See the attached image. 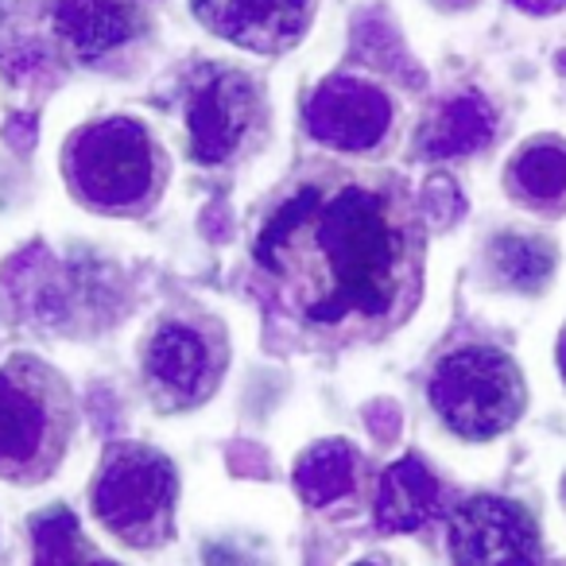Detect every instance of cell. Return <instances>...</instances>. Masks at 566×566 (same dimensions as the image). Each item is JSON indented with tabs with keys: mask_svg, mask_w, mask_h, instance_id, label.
<instances>
[{
	"mask_svg": "<svg viewBox=\"0 0 566 566\" xmlns=\"http://www.w3.org/2000/svg\"><path fill=\"white\" fill-rule=\"evenodd\" d=\"M249 252L272 311L318 346L388 338L423 295V221L388 171L300 175L264 210Z\"/></svg>",
	"mask_w": 566,
	"mask_h": 566,
	"instance_id": "obj_1",
	"label": "cell"
},
{
	"mask_svg": "<svg viewBox=\"0 0 566 566\" xmlns=\"http://www.w3.org/2000/svg\"><path fill=\"white\" fill-rule=\"evenodd\" d=\"M78 431V400L66 377L35 354L0 361V481L43 485L59 473Z\"/></svg>",
	"mask_w": 566,
	"mask_h": 566,
	"instance_id": "obj_2",
	"label": "cell"
},
{
	"mask_svg": "<svg viewBox=\"0 0 566 566\" xmlns=\"http://www.w3.org/2000/svg\"><path fill=\"white\" fill-rule=\"evenodd\" d=\"M179 470L144 442H113L90 481V512L128 551H159L175 539Z\"/></svg>",
	"mask_w": 566,
	"mask_h": 566,
	"instance_id": "obj_3",
	"label": "cell"
},
{
	"mask_svg": "<svg viewBox=\"0 0 566 566\" xmlns=\"http://www.w3.org/2000/svg\"><path fill=\"white\" fill-rule=\"evenodd\" d=\"M74 195L102 213H144L164 190V148L133 117L82 128L63 164Z\"/></svg>",
	"mask_w": 566,
	"mask_h": 566,
	"instance_id": "obj_4",
	"label": "cell"
},
{
	"mask_svg": "<svg viewBox=\"0 0 566 566\" xmlns=\"http://www.w3.org/2000/svg\"><path fill=\"white\" fill-rule=\"evenodd\" d=\"M434 416L465 442L501 439L527 408L520 365L496 346H458L434 365L427 385Z\"/></svg>",
	"mask_w": 566,
	"mask_h": 566,
	"instance_id": "obj_5",
	"label": "cell"
},
{
	"mask_svg": "<svg viewBox=\"0 0 566 566\" xmlns=\"http://www.w3.org/2000/svg\"><path fill=\"white\" fill-rule=\"evenodd\" d=\"M226 331L198 311L156 318L140 349V380L156 411H195L218 392L226 377Z\"/></svg>",
	"mask_w": 566,
	"mask_h": 566,
	"instance_id": "obj_6",
	"label": "cell"
},
{
	"mask_svg": "<svg viewBox=\"0 0 566 566\" xmlns=\"http://www.w3.org/2000/svg\"><path fill=\"white\" fill-rule=\"evenodd\" d=\"M454 566H547L535 516L512 496L478 493L450 512Z\"/></svg>",
	"mask_w": 566,
	"mask_h": 566,
	"instance_id": "obj_7",
	"label": "cell"
},
{
	"mask_svg": "<svg viewBox=\"0 0 566 566\" xmlns=\"http://www.w3.org/2000/svg\"><path fill=\"white\" fill-rule=\"evenodd\" d=\"M260 120V90L241 71H206L187 97V136L198 164H226Z\"/></svg>",
	"mask_w": 566,
	"mask_h": 566,
	"instance_id": "obj_8",
	"label": "cell"
},
{
	"mask_svg": "<svg viewBox=\"0 0 566 566\" xmlns=\"http://www.w3.org/2000/svg\"><path fill=\"white\" fill-rule=\"evenodd\" d=\"M307 128L338 151H373L392 133V97L369 78L334 74L311 94Z\"/></svg>",
	"mask_w": 566,
	"mask_h": 566,
	"instance_id": "obj_9",
	"label": "cell"
},
{
	"mask_svg": "<svg viewBox=\"0 0 566 566\" xmlns=\"http://www.w3.org/2000/svg\"><path fill=\"white\" fill-rule=\"evenodd\" d=\"M210 32L244 51H287L303 40L315 0H190Z\"/></svg>",
	"mask_w": 566,
	"mask_h": 566,
	"instance_id": "obj_10",
	"label": "cell"
},
{
	"mask_svg": "<svg viewBox=\"0 0 566 566\" xmlns=\"http://www.w3.org/2000/svg\"><path fill=\"white\" fill-rule=\"evenodd\" d=\"M439 512H442V485L423 465V458L408 454L380 473L377 501H373V520H377L380 532L388 535L419 532Z\"/></svg>",
	"mask_w": 566,
	"mask_h": 566,
	"instance_id": "obj_11",
	"label": "cell"
},
{
	"mask_svg": "<svg viewBox=\"0 0 566 566\" xmlns=\"http://www.w3.org/2000/svg\"><path fill=\"white\" fill-rule=\"evenodd\" d=\"M140 20L125 0H59L55 32L78 59H105L125 48Z\"/></svg>",
	"mask_w": 566,
	"mask_h": 566,
	"instance_id": "obj_12",
	"label": "cell"
},
{
	"mask_svg": "<svg viewBox=\"0 0 566 566\" xmlns=\"http://www.w3.org/2000/svg\"><path fill=\"white\" fill-rule=\"evenodd\" d=\"M365 458L357 454L354 442L323 439L295 462V493L311 509H334L342 501H354L361 489Z\"/></svg>",
	"mask_w": 566,
	"mask_h": 566,
	"instance_id": "obj_13",
	"label": "cell"
},
{
	"mask_svg": "<svg viewBox=\"0 0 566 566\" xmlns=\"http://www.w3.org/2000/svg\"><path fill=\"white\" fill-rule=\"evenodd\" d=\"M496 133L493 109L485 97L478 94H458L434 113V120L423 133V151L431 159H458L481 151Z\"/></svg>",
	"mask_w": 566,
	"mask_h": 566,
	"instance_id": "obj_14",
	"label": "cell"
},
{
	"mask_svg": "<svg viewBox=\"0 0 566 566\" xmlns=\"http://www.w3.org/2000/svg\"><path fill=\"white\" fill-rule=\"evenodd\" d=\"M509 187L535 210L566 206V148L558 140H535L512 159Z\"/></svg>",
	"mask_w": 566,
	"mask_h": 566,
	"instance_id": "obj_15",
	"label": "cell"
},
{
	"mask_svg": "<svg viewBox=\"0 0 566 566\" xmlns=\"http://www.w3.org/2000/svg\"><path fill=\"white\" fill-rule=\"evenodd\" d=\"M489 264L496 280L512 292H539L555 272V249L539 237L504 233L489 244Z\"/></svg>",
	"mask_w": 566,
	"mask_h": 566,
	"instance_id": "obj_16",
	"label": "cell"
},
{
	"mask_svg": "<svg viewBox=\"0 0 566 566\" xmlns=\"http://www.w3.org/2000/svg\"><path fill=\"white\" fill-rule=\"evenodd\" d=\"M28 535H32V566H86L94 555L74 512L63 504L35 512L28 520Z\"/></svg>",
	"mask_w": 566,
	"mask_h": 566,
	"instance_id": "obj_17",
	"label": "cell"
},
{
	"mask_svg": "<svg viewBox=\"0 0 566 566\" xmlns=\"http://www.w3.org/2000/svg\"><path fill=\"white\" fill-rule=\"evenodd\" d=\"M349 566H403V563L396 555H385V551H373V555L357 558V563H349Z\"/></svg>",
	"mask_w": 566,
	"mask_h": 566,
	"instance_id": "obj_18",
	"label": "cell"
},
{
	"mask_svg": "<svg viewBox=\"0 0 566 566\" xmlns=\"http://www.w3.org/2000/svg\"><path fill=\"white\" fill-rule=\"evenodd\" d=\"M520 9H527V12H555L563 0H516Z\"/></svg>",
	"mask_w": 566,
	"mask_h": 566,
	"instance_id": "obj_19",
	"label": "cell"
},
{
	"mask_svg": "<svg viewBox=\"0 0 566 566\" xmlns=\"http://www.w3.org/2000/svg\"><path fill=\"white\" fill-rule=\"evenodd\" d=\"M558 373H563V380H566V331H563V338H558Z\"/></svg>",
	"mask_w": 566,
	"mask_h": 566,
	"instance_id": "obj_20",
	"label": "cell"
},
{
	"mask_svg": "<svg viewBox=\"0 0 566 566\" xmlns=\"http://www.w3.org/2000/svg\"><path fill=\"white\" fill-rule=\"evenodd\" d=\"M86 566H117V563H109V558H90Z\"/></svg>",
	"mask_w": 566,
	"mask_h": 566,
	"instance_id": "obj_21",
	"label": "cell"
},
{
	"mask_svg": "<svg viewBox=\"0 0 566 566\" xmlns=\"http://www.w3.org/2000/svg\"><path fill=\"white\" fill-rule=\"evenodd\" d=\"M563 496H566V481H563Z\"/></svg>",
	"mask_w": 566,
	"mask_h": 566,
	"instance_id": "obj_22",
	"label": "cell"
}]
</instances>
